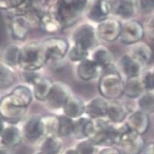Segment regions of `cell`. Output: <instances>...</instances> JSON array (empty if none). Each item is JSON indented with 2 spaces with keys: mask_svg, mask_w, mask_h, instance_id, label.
Here are the masks:
<instances>
[{
  "mask_svg": "<svg viewBox=\"0 0 154 154\" xmlns=\"http://www.w3.org/2000/svg\"><path fill=\"white\" fill-rule=\"evenodd\" d=\"M94 121L95 131L89 140L99 148L118 146L122 134L128 129L125 122L115 125L107 118Z\"/></svg>",
  "mask_w": 154,
  "mask_h": 154,
  "instance_id": "6da1fadb",
  "label": "cell"
},
{
  "mask_svg": "<svg viewBox=\"0 0 154 154\" xmlns=\"http://www.w3.org/2000/svg\"><path fill=\"white\" fill-rule=\"evenodd\" d=\"M89 0H56L49 8L63 28L72 26L85 12Z\"/></svg>",
  "mask_w": 154,
  "mask_h": 154,
  "instance_id": "7a4b0ae2",
  "label": "cell"
},
{
  "mask_svg": "<svg viewBox=\"0 0 154 154\" xmlns=\"http://www.w3.org/2000/svg\"><path fill=\"white\" fill-rule=\"evenodd\" d=\"M125 79L113 68L104 71L98 79V89L100 95L108 101L119 100L125 95Z\"/></svg>",
  "mask_w": 154,
  "mask_h": 154,
  "instance_id": "3957f363",
  "label": "cell"
},
{
  "mask_svg": "<svg viewBox=\"0 0 154 154\" xmlns=\"http://www.w3.org/2000/svg\"><path fill=\"white\" fill-rule=\"evenodd\" d=\"M48 64L42 41H32L21 47L19 70L40 71Z\"/></svg>",
  "mask_w": 154,
  "mask_h": 154,
  "instance_id": "277c9868",
  "label": "cell"
},
{
  "mask_svg": "<svg viewBox=\"0 0 154 154\" xmlns=\"http://www.w3.org/2000/svg\"><path fill=\"white\" fill-rule=\"evenodd\" d=\"M71 44L79 45L92 51L99 45V38L97 33L96 26L90 22H82L75 26L70 35Z\"/></svg>",
  "mask_w": 154,
  "mask_h": 154,
  "instance_id": "5b68a950",
  "label": "cell"
},
{
  "mask_svg": "<svg viewBox=\"0 0 154 154\" xmlns=\"http://www.w3.org/2000/svg\"><path fill=\"white\" fill-rule=\"evenodd\" d=\"M42 42L48 64H55L67 57L70 45L66 39L60 37H51Z\"/></svg>",
  "mask_w": 154,
  "mask_h": 154,
  "instance_id": "8992f818",
  "label": "cell"
},
{
  "mask_svg": "<svg viewBox=\"0 0 154 154\" xmlns=\"http://www.w3.org/2000/svg\"><path fill=\"white\" fill-rule=\"evenodd\" d=\"M28 108L21 106L15 103L9 95H4L0 102L1 118L5 122L10 124L19 125L27 118Z\"/></svg>",
  "mask_w": 154,
  "mask_h": 154,
  "instance_id": "52a82bcc",
  "label": "cell"
},
{
  "mask_svg": "<svg viewBox=\"0 0 154 154\" xmlns=\"http://www.w3.org/2000/svg\"><path fill=\"white\" fill-rule=\"evenodd\" d=\"M72 95L70 87L67 84L60 81L54 82L45 104L51 112H62L65 104Z\"/></svg>",
  "mask_w": 154,
  "mask_h": 154,
  "instance_id": "ba28073f",
  "label": "cell"
},
{
  "mask_svg": "<svg viewBox=\"0 0 154 154\" xmlns=\"http://www.w3.org/2000/svg\"><path fill=\"white\" fill-rule=\"evenodd\" d=\"M11 13L8 19L10 35L15 41H24L34 28L32 21L26 14Z\"/></svg>",
  "mask_w": 154,
  "mask_h": 154,
  "instance_id": "9c48e42d",
  "label": "cell"
},
{
  "mask_svg": "<svg viewBox=\"0 0 154 154\" xmlns=\"http://www.w3.org/2000/svg\"><path fill=\"white\" fill-rule=\"evenodd\" d=\"M24 139L31 143H41L45 137L42 116L38 114H32L23 121L21 126Z\"/></svg>",
  "mask_w": 154,
  "mask_h": 154,
  "instance_id": "30bf717a",
  "label": "cell"
},
{
  "mask_svg": "<svg viewBox=\"0 0 154 154\" xmlns=\"http://www.w3.org/2000/svg\"><path fill=\"white\" fill-rule=\"evenodd\" d=\"M24 139L21 127L16 124H10L2 119L0 145L1 147L13 149L21 144Z\"/></svg>",
  "mask_w": 154,
  "mask_h": 154,
  "instance_id": "8fae6325",
  "label": "cell"
},
{
  "mask_svg": "<svg viewBox=\"0 0 154 154\" xmlns=\"http://www.w3.org/2000/svg\"><path fill=\"white\" fill-rule=\"evenodd\" d=\"M123 23L115 17H109L96 25L98 38L102 41L112 43L120 39Z\"/></svg>",
  "mask_w": 154,
  "mask_h": 154,
  "instance_id": "7c38bea8",
  "label": "cell"
},
{
  "mask_svg": "<svg viewBox=\"0 0 154 154\" xmlns=\"http://www.w3.org/2000/svg\"><path fill=\"white\" fill-rule=\"evenodd\" d=\"M145 35L144 26L140 21L135 19H130L123 23L119 40L123 45L132 46L143 41Z\"/></svg>",
  "mask_w": 154,
  "mask_h": 154,
  "instance_id": "4fadbf2b",
  "label": "cell"
},
{
  "mask_svg": "<svg viewBox=\"0 0 154 154\" xmlns=\"http://www.w3.org/2000/svg\"><path fill=\"white\" fill-rule=\"evenodd\" d=\"M118 146L123 154H142L146 143L143 135L128 128L122 134Z\"/></svg>",
  "mask_w": 154,
  "mask_h": 154,
  "instance_id": "5bb4252c",
  "label": "cell"
},
{
  "mask_svg": "<svg viewBox=\"0 0 154 154\" xmlns=\"http://www.w3.org/2000/svg\"><path fill=\"white\" fill-rule=\"evenodd\" d=\"M87 19L91 23L98 25L111 17V6L108 0H91L85 12Z\"/></svg>",
  "mask_w": 154,
  "mask_h": 154,
  "instance_id": "9a60e30c",
  "label": "cell"
},
{
  "mask_svg": "<svg viewBox=\"0 0 154 154\" xmlns=\"http://www.w3.org/2000/svg\"><path fill=\"white\" fill-rule=\"evenodd\" d=\"M118 72L125 79L131 77L140 76L144 71V66L134 57L129 52L121 55L118 60Z\"/></svg>",
  "mask_w": 154,
  "mask_h": 154,
  "instance_id": "2e32d148",
  "label": "cell"
},
{
  "mask_svg": "<svg viewBox=\"0 0 154 154\" xmlns=\"http://www.w3.org/2000/svg\"><path fill=\"white\" fill-rule=\"evenodd\" d=\"M112 15L125 21L132 19L138 11L137 0H108Z\"/></svg>",
  "mask_w": 154,
  "mask_h": 154,
  "instance_id": "e0dca14e",
  "label": "cell"
},
{
  "mask_svg": "<svg viewBox=\"0 0 154 154\" xmlns=\"http://www.w3.org/2000/svg\"><path fill=\"white\" fill-rule=\"evenodd\" d=\"M102 73L103 70L90 57L79 63L75 66L77 77L83 82H89L98 80Z\"/></svg>",
  "mask_w": 154,
  "mask_h": 154,
  "instance_id": "ac0fdd59",
  "label": "cell"
},
{
  "mask_svg": "<svg viewBox=\"0 0 154 154\" xmlns=\"http://www.w3.org/2000/svg\"><path fill=\"white\" fill-rule=\"evenodd\" d=\"M125 124L130 130L140 135H143L149 130L150 124L149 115L139 109L134 110L130 112L125 121Z\"/></svg>",
  "mask_w": 154,
  "mask_h": 154,
  "instance_id": "d6986e66",
  "label": "cell"
},
{
  "mask_svg": "<svg viewBox=\"0 0 154 154\" xmlns=\"http://www.w3.org/2000/svg\"><path fill=\"white\" fill-rule=\"evenodd\" d=\"M89 57L104 71L114 67L115 63V56L112 51L105 45H99L90 51Z\"/></svg>",
  "mask_w": 154,
  "mask_h": 154,
  "instance_id": "ffe728a7",
  "label": "cell"
},
{
  "mask_svg": "<svg viewBox=\"0 0 154 154\" xmlns=\"http://www.w3.org/2000/svg\"><path fill=\"white\" fill-rule=\"evenodd\" d=\"M108 102L102 95L95 96L85 102V115L93 120L106 118L108 109Z\"/></svg>",
  "mask_w": 154,
  "mask_h": 154,
  "instance_id": "44dd1931",
  "label": "cell"
},
{
  "mask_svg": "<svg viewBox=\"0 0 154 154\" xmlns=\"http://www.w3.org/2000/svg\"><path fill=\"white\" fill-rule=\"evenodd\" d=\"M95 131V121L86 115L74 120L72 136L74 139L82 140L89 139Z\"/></svg>",
  "mask_w": 154,
  "mask_h": 154,
  "instance_id": "7402d4cb",
  "label": "cell"
},
{
  "mask_svg": "<svg viewBox=\"0 0 154 154\" xmlns=\"http://www.w3.org/2000/svg\"><path fill=\"white\" fill-rule=\"evenodd\" d=\"M21 47L17 43H8L5 45L1 51L0 63L5 64L15 70L19 69Z\"/></svg>",
  "mask_w": 154,
  "mask_h": 154,
  "instance_id": "603a6c76",
  "label": "cell"
},
{
  "mask_svg": "<svg viewBox=\"0 0 154 154\" xmlns=\"http://www.w3.org/2000/svg\"><path fill=\"white\" fill-rule=\"evenodd\" d=\"M130 112L128 108L121 101L113 100L108 102V109L106 118L112 123L121 125L125 123Z\"/></svg>",
  "mask_w": 154,
  "mask_h": 154,
  "instance_id": "cb8c5ba5",
  "label": "cell"
},
{
  "mask_svg": "<svg viewBox=\"0 0 154 154\" xmlns=\"http://www.w3.org/2000/svg\"><path fill=\"white\" fill-rule=\"evenodd\" d=\"M8 94L15 103L26 108H28L35 99L32 88L23 83L15 85Z\"/></svg>",
  "mask_w": 154,
  "mask_h": 154,
  "instance_id": "d4e9b609",
  "label": "cell"
},
{
  "mask_svg": "<svg viewBox=\"0 0 154 154\" xmlns=\"http://www.w3.org/2000/svg\"><path fill=\"white\" fill-rule=\"evenodd\" d=\"M85 102L75 95H71L62 110V114L73 120L85 115Z\"/></svg>",
  "mask_w": 154,
  "mask_h": 154,
  "instance_id": "484cf974",
  "label": "cell"
},
{
  "mask_svg": "<svg viewBox=\"0 0 154 154\" xmlns=\"http://www.w3.org/2000/svg\"><path fill=\"white\" fill-rule=\"evenodd\" d=\"M129 53L145 67L152 60L153 51L148 43L141 41L131 46Z\"/></svg>",
  "mask_w": 154,
  "mask_h": 154,
  "instance_id": "4316f807",
  "label": "cell"
},
{
  "mask_svg": "<svg viewBox=\"0 0 154 154\" xmlns=\"http://www.w3.org/2000/svg\"><path fill=\"white\" fill-rule=\"evenodd\" d=\"M38 28L48 34H54L60 31L63 26L55 15L48 8L45 10L41 15Z\"/></svg>",
  "mask_w": 154,
  "mask_h": 154,
  "instance_id": "83f0119b",
  "label": "cell"
},
{
  "mask_svg": "<svg viewBox=\"0 0 154 154\" xmlns=\"http://www.w3.org/2000/svg\"><path fill=\"white\" fill-rule=\"evenodd\" d=\"M63 142L59 136H47L40 143V151L47 154H62Z\"/></svg>",
  "mask_w": 154,
  "mask_h": 154,
  "instance_id": "f1b7e54d",
  "label": "cell"
},
{
  "mask_svg": "<svg viewBox=\"0 0 154 154\" xmlns=\"http://www.w3.org/2000/svg\"><path fill=\"white\" fill-rule=\"evenodd\" d=\"M144 92V88L140 76L131 77L125 79V95L128 98L137 100Z\"/></svg>",
  "mask_w": 154,
  "mask_h": 154,
  "instance_id": "f546056e",
  "label": "cell"
},
{
  "mask_svg": "<svg viewBox=\"0 0 154 154\" xmlns=\"http://www.w3.org/2000/svg\"><path fill=\"white\" fill-rule=\"evenodd\" d=\"M54 83V82H53L50 78L43 77L42 79L38 84L32 87L35 99L38 102L45 103L52 89Z\"/></svg>",
  "mask_w": 154,
  "mask_h": 154,
  "instance_id": "4dcf8cb0",
  "label": "cell"
},
{
  "mask_svg": "<svg viewBox=\"0 0 154 154\" xmlns=\"http://www.w3.org/2000/svg\"><path fill=\"white\" fill-rule=\"evenodd\" d=\"M136 101L137 109L149 115L154 114V91L144 92Z\"/></svg>",
  "mask_w": 154,
  "mask_h": 154,
  "instance_id": "1f68e13d",
  "label": "cell"
},
{
  "mask_svg": "<svg viewBox=\"0 0 154 154\" xmlns=\"http://www.w3.org/2000/svg\"><path fill=\"white\" fill-rule=\"evenodd\" d=\"M90 57V51L79 45L71 44L69 52L67 54V58L70 62L78 64L84 60Z\"/></svg>",
  "mask_w": 154,
  "mask_h": 154,
  "instance_id": "d6a6232c",
  "label": "cell"
},
{
  "mask_svg": "<svg viewBox=\"0 0 154 154\" xmlns=\"http://www.w3.org/2000/svg\"><path fill=\"white\" fill-rule=\"evenodd\" d=\"M0 63V87L1 89H8L12 86L15 81V69L2 63Z\"/></svg>",
  "mask_w": 154,
  "mask_h": 154,
  "instance_id": "836d02e7",
  "label": "cell"
},
{
  "mask_svg": "<svg viewBox=\"0 0 154 154\" xmlns=\"http://www.w3.org/2000/svg\"><path fill=\"white\" fill-rule=\"evenodd\" d=\"M43 125L45 137L58 136L59 132V118L58 115H46L42 116Z\"/></svg>",
  "mask_w": 154,
  "mask_h": 154,
  "instance_id": "e575fe53",
  "label": "cell"
},
{
  "mask_svg": "<svg viewBox=\"0 0 154 154\" xmlns=\"http://www.w3.org/2000/svg\"><path fill=\"white\" fill-rule=\"evenodd\" d=\"M59 118V132L58 136L61 138L71 137L74 127V120L63 114L58 115Z\"/></svg>",
  "mask_w": 154,
  "mask_h": 154,
  "instance_id": "d590c367",
  "label": "cell"
},
{
  "mask_svg": "<svg viewBox=\"0 0 154 154\" xmlns=\"http://www.w3.org/2000/svg\"><path fill=\"white\" fill-rule=\"evenodd\" d=\"M20 78L22 83L31 87L35 86L42 79L43 76L38 70H22L20 69Z\"/></svg>",
  "mask_w": 154,
  "mask_h": 154,
  "instance_id": "8d00e7d4",
  "label": "cell"
},
{
  "mask_svg": "<svg viewBox=\"0 0 154 154\" xmlns=\"http://www.w3.org/2000/svg\"><path fill=\"white\" fill-rule=\"evenodd\" d=\"M78 154H98L99 147L89 139L79 140L75 146Z\"/></svg>",
  "mask_w": 154,
  "mask_h": 154,
  "instance_id": "74e56055",
  "label": "cell"
},
{
  "mask_svg": "<svg viewBox=\"0 0 154 154\" xmlns=\"http://www.w3.org/2000/svg\"><path fill=\"white\" fill-rule=\"evenodd\" d=\"M27 0H0V8L3 11L15 12L26 3Z\"/></svg>",
  "mask_w": 154,
  "mask_h": 154,
  "instance_id": "f35d334b",
  "label": "cell"
},
{
  "mask_svg": "<svg viewBox=\"0 0 154 154\" xmlns=\"http://www.w3.org/2000/svg\"><path fill=\"white\" fill-rule=\"evenodd\" d=\"M140 77L145 92L154 91V79L152 70H144Z\"/></svg>",
  "mask_w": 154,
  "mask_h": 154,
  "instance_id": "ab89813d",
  "label": "cell"
},
{
  "mask_svg": "<svg viewBox=\"0 0 154 154\" xmlns=\"http://www.w3.org/2000/svg\"><path fill=\"white\" fill-rule=\"evenodd\" d=\"M137 5L138 11L145 15L154 12V0H137Z\"/></svg>",
  "mask_w": 154,
  "mask_h": 154,
  "instance_id": "60d3db41",
  "label": "cell"
},
{
  "mask_svg": "<svg viewBox=\"0 0 154 154\" xmlns=\"http://www.w3.org/2000/svg\"><path fill=\"white\" fill-rule=\"evenodd\" d=\"M145 34L149 39L154 41V14H152L143 25Z\"/></svg>",
  "mask_w": 154,
  "mask_h": 154,
  "instance_id": "b9f144b4",
  "label": "cell"
},
{
  "mask_svg": "<svg viewBox=\"0 0 154 154\" xmlns=\"http://www.w3.org/2000/svg\"><path fill=\"white\" fill-rule=\"evenodd\" d=\"M98 154H123L116 146H104L99 148Z\"/></svg>",
  "mask_w": 154,
  "mask_h": 154,
  "instance_id": "7bdbcfd3",
  "label": "cell"
},
{
  "mask_svg": "<svg viewBox=\"0 0 154 154\" xmlns=\"http://www.w3.org/2000/svg\"><path fill=\"white\" fill-rule=\"evenodd\" d=\"M142 154H154V142L149 143L146 145Z\"/></svg>",
  "mask_w": 154,
  "mask_h": 154,
  "instance_id": "ee69618b",
  "label": "cell"
},
{
  "mask_svg": "<svg viewBox=\"0 0 154 154\" xmlns=\"http://www.w3.org/2000/svg\"><path fill=\"white\" fill-rule=\"evenodd\" d=\"M62 154H78V152H77L76 149H75V146H74V147L67 148V149H65L63 152Z\"/></svg>",
  "mask_w": 154,
  "mask_h": 154,
  "instance_id": "f6af8a7d",
  "label": "cell"
},
{
  "mask_svg": "<svg viewBox=\"0 0 154 154\" xmlns=\"http://www.w3.org/2000/svg\"><path fill=\"white\" fill-rule=\"evenodd\" d=\"M0 154H14V152L12 149H7V148L1 147Z\"/></svg>",
  "mask_w": 154,
  "mask_h": 154,
  "instance_id": "bcb514c9",
  "label": "cell"
},
{
  "mask_svg": "<svg viewBox=\"0 0 154 154\" xmlns=\"http://www.w3.org/2000/svg\"><path fill=\"white\" fill-rule=\"evenodd\" d=\"M38 2H41V4H43V3H44V2H47L48 0H38Z\"/></svg>",
  "mask_w": 154,
  "mask_h": 154,
  "instance_id": "7dc6e473",
  "label": "cell"
},
{
  "mask_svg": "<svg viewBox=\"0 0 154 154\" xmlns=\"http://www.w3.org/2000/svg\"><path fill=\"white\" fill-rule=\"evenodd\" d=\"M35 154H47V153H45V152H42V151H38V152H36V153H35Z\"/></svg>",
  "mask_w": 154,
  "mask_h": 154,
  "instance_id": "c3c4849f",
  "label": "cell"
},
{
  "mask_svg": "<svg viewBox=\"0 0 154 154\" xmlns=\"http://www.w3.org/2000/svg\"><path fill=\"white\" fill-rule=\"evenodd\" d=\"M152 75H153V79H154V68L152 69Z\"/></svg>",
  "mask_w": 154,
  "mask_h": 154,
  "instance_id": "681fc988",
  "label": "cell"
}]
</instances>
